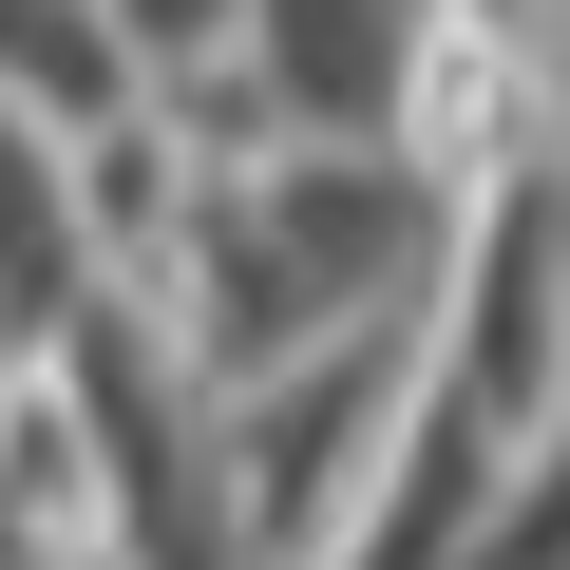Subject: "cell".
I'll return each mask as SVG.
<instances>
[{
	"instance_id": "obj_1",
	"label": "cell",
	"mask_w": 570,
	"mask_h": 570,
	"mask_svg": "<svg viewBox=\"0 0 570 570\" xmlns=\"http://www.w3.org/2000/svg\"><path fill=\"white\" fill-rule=\"evenodd\" d=\"M134 20H153V39H190V20H228V0H134Z\"/></svg>"
}]
</instances>
